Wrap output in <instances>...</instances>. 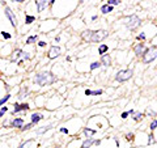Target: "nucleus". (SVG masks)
Listing matches in <instances>:
<instances>
[{
  "label": "nucleus",
  "mask_w": 157,
  "mask_h": 148,
  "mask_svg": "<svg viewBox=\"0 0 157 148\" xmlns=\"http://www.w3.org/2000/svg\"><path fill=\"white\" fill-rule=\"evenodd\" d=\"M56 81V77L51 74L50 71H41L34 76V83L39 87H45V85H51L52 83Z\"/></svg>",
  "instance_id": "nucleus-1"
},
{
  "label": "nucleus",
  "mask_w": 157,
  "mask_h": 148,
  "mask_svg": "<svg viewBox=\"0 0 157 148\" xmlns=\"http://www.w3.org/2000/svg\"><path fill=\"white\" fill-rule=\"evenodd\" d=\"M142 58H143V63H145V64L152 63V62L155 60V59H157V45L148 47L147 52L143 55Z\"/></svg>",
  "instance_id": "nucleus-2"
},
{
  "label": "nucleus",
  "mask_w": 157,
  "mask_h": 148,
  "mask_svg": "<svg viewBox=\"0 0 157 148\" xmlns=\"http://www.w3.org/2000/svg\"><path fill=\"white\" fill-rule=\"evenodd\" d=\"M4 13H5V17L7 20H8L9 22H11V25H12V28H17L18 26V20H17V16H16V13L13 12V9L11 8V7H8V5H5V8H4Z\"/></svg>",
  "instance_id": "nucleus-3"
},
{
  "label": "nucleus",
  "mask_w": 157,
  "mask_h": 148,
  "mask_svg": "<svg viewBox=\"0 0 157 148\" xmlns=\"http://www.w3.org/2000/svg\"><path fill=\"white\" fill-rule=\"evenodd\" d=\"M132 76H134V71L130 70V68H128V70H120V71L117 72L115 80L119 81V83H124V81L130 80Z\"/></svg>",
  "instance_id": "nucleus-4"
},
{
  "label": "nucleus",
  "mask_w": 157,
  "mask_h": 148,
  "mask_svg": "<svg viewBox=\"0 0 157 148\" xmlns=\"http://www.w3.org/2000/svg\"><path fill=\"white\" fill-rule=\"evenodd\" d=\"M109 37V32L107 30H103V29H100V30H93V35L90 38V42L93 43H98V42L103 41L105 38Z\"/></svg>",
  "instance_id": "nucleus-5"
},
{
  "label": "nucleus",
  "mask_w": 157,
  "mask_h": 148,
  "mask_svg": "<svg viewBox=\"0 0 157 148\" xmlns=\"http://www.w3.org/2000/svg\"><path fill=\"white\" fill-rule=\"evenodd\" d=\"M127 18H128V21H127V28H128L130 30H135V29H137L142 25V20L137 17L136 15H131Z\"/></svg>",
  "instance_id": "nucleus-6"
},
{
  "label": "nucleus",
  "mask_w": 157,
  "mask_h": 148,
  "mask_svg": "<svg viewBox=\"0 0 157 148\" xmlns=\"http://www.w3.org/2000/svg\"><path fill=\"white\" fill-rule=\"evenodd\" d=\"M147 50H148V47L145 46L144 42H139V43H136L134 46V52H135L136 57H143V55L147 52Z\"/></svg>",
  "instance_id": "nucleus-7"
},
{
  "label": "nucleus",
  "mask_w": 157,
  "mask_h": 148,
  "mask_svg": "<svg viewBox=\"0 0 157 148\" xmlns=\"http://www.w3.org/2000/svg\"><path fill=\"white\" fill-rule=\"evenodd\" d=\"M62 54V49L60 46H56V45H52L50 49H48V52H47V58L48 59H55L58 58L59 55Z\"/></svg>",
  "instance_id": "nucleus-8"
},
{
  "label": "nucleus",
  "mask_w": 157,
  "mask_h": 148,
  "mask_svg": "<svg viewBox=\"0 0 157 148\" xmlns=\"http://www.w3.org/2000/svg\"><path fill=\"white\" fill-rule=\"evenodd\" d=\"M25 124V121H24V118H13V119L9 122L8 126L11 127V129H17V130H21L22 129V126Z\"/></svg>",
  "instance_id": "nucleus-9"
},
{
  "label": "nucleus",
  "mask_w": 157,
  "mask_h": 148,
  "mask_svg": "<svg viewBox=\"0 0 157 148\" xmlns=\"http://www.w3.org/2000/svg\"><path fill=\"white\" fill-rule=\"evenodd\" d=\"M34 4H35V8H37V12L41 13L50 5V1H47V0H38V1H34Z\"/></svg>",
  "instance_id": "nucleus-10"
},
{
  "label": "nucleus",
  "mask_w": 157,
  "mask_h": 148,
  "mask_svg": "<svg viewBox=\"0 0 157 148\" xmlns=\"http://www.w3.org/2000/svg\"><path fill=\"white\" fill-rule=\"evenodd\" d=\"M22 49H15L13 50V52L11 54V60L13 62V63H17V62L21 59V57H22Z\"/></svg>",
  "instance_id": "nucleus-11"
},
{
  "label": "nucleus",
  "mask_w": 157,
  "mask_h": 148,
  "mask_svg": "<svg viewBox=\"0 0 157 148\" xmlns=\"http://www.w3.org/2000/svg\"><path fill=\"white\" fill-rule=\"evenodd\" d=\"M43 119V114L42 113H37V111H34V113H32V116H30V122L34 124H37V123H39Z\"/></svg>",
  "instance_id": "nucleus-12"
},
{
  "label": "nucleus",
  "mask_w": 157,
  "mask_h": 148,
  "mask_svg": "<svg viewBox=\"0 0 157 148\" xmlns=\"http://www.w3.org/2000/svg\"><path fill=\"white\" fill-rule=\"evenodd\" d=\"M100 63H101V66H105V67H110L111 66V57L109 54L102 55L100 59Z\"/></svg>",
  "instance_id": "nucleus-13"
},
{
  "label": "nucleus",
  "mask_w": 157,
  "mask_h": 148,
  "mask_svg": "<svg viewBox=\"0 0 157 148\" xmlns=\"http://www.w3.org/2000/svg\"><path fill=\"white\" fill-rule=\"evenodd\" d=\"M35 144H38V143L35 142L34 139H28V140H25V142H22L18 147H16V148H32V146H35Z\"/></svg>",
  "instance_id": "nucleus-14"
},
{
  "label": "nucleus",
  "mask_w": 157,
  "mask_h": 148,
  "mask_svg": "<svg viewBox=\"0 0 157 148\" xmlns=\"http://www.w3.org/2000/svg\"><path fill=\"white\" fill-rule=\"evenodd\" d=\"M113 9H114V7H111L109 4H102L101 5V8H100V11L102 15H109V13L113 12Z\"/></svg>",
  "instance_id": "nucleus-15"
},
{
  "label": "nucleus",
  "mask_w": 157,
  "mask_h": 148,
  "mask_svg": "<svg viewBox=\"0 0 157 148\" xmlns=\"http://www.w3.org/2000/svg\"><path fill=\"white\" fill-rule=\"evenodd\" d=\"M92 35H93V30H92V29H87V30L83 32V34H81V38H83L84 41H87V42H90Z\"/></svg>",
  "instance_id": "nucleus-16"
},
{
  "label": "nucleus",
  "mask_w": 157,
  "mask_h": 148,
  "mask_svg": "<svg viewBox=\"0 0 157 148\" xmlns=\"http://www.w3.org/2000/svg\"><path fill=\"white\" fill-rule=\"evenodd\" d=\"M38 39H39V34H33V35H30V37L26 38L25 43L26 45H34V43H37L38 42Z\"/></svg>",
  "instance_id": "nucleus-17"
},
{
  "label": "nucleus",
  "mask_w": 157,
  "mask_h": 148,
  "mask_svg": "<svg viewBox=\"0 0 157 148\" xmlns=\"http://www.w3.org/2000/svg\"><path fill=\"white\" fill-rule=\"evenodd\" d=\"M94 144V139L93 138H85L84 142L81 143V148H90Z\"/></svg>",
  "instance_id": "nucleus-18"
},
{
  "label": "nucleus",
  "mask_w": 157,
  "mask_h": 148,
  "mask_svg": "<svg viewBox=\"0 0 157 148\" xmlns=\"http://www.w3.org/2000/svg\"><path fill=\"white\" fill-rule=\"evenodd\" d=\"M83 133H84V135L87 136V138H93V135H96V134H97V130H94V129H89V127H87V129H84V130H83Z\"/></svg>",
  "instance_id": "nucleus-19"
},
{
  "label": "nucleus",
  "mask_w": 157,
  "mask_h": 148,
  "mask_svg": "<svg viewBox=\"0 0 157 148\" xmlns=\"http://www.w3.org/2000/svg\"><path fill=\"white\" fill-rule=\"evenodd\" d=\"M35 20H37V16L29 15V13H26L25 15V24L26 25H32L33 22H35Z\"/></svg>",
  "instance_id": "nucleus-20"
},
{
  "label": "nucleus",
  "mask_w": 157,
  "mask_h": 148,
  "mask_svg": "<svg viewBox=\"0 0 157 148\" xmlns=\"http://www.w3.org/2000/svg\"><path fill=\"white\" fill-rule=\"evenodd\" d=\"M11 100V93H5L4 96L0 97V108L1 106H5V104Z\"/></svg>",
  "instance_id": "nucleus-21"
},
{
  "label": "nucleus",
  "mask_w": 157,
  "mask_h": 148,
  "mask_svg": "<svg viewBox=\"0 0 157 148\" xmlns=\"http://www.w3.org/2000/svg\"><path fill=\"white\" fill-rule=\"evenodd\" d=\"M107 51H109V46H107V45H100V46H98V54H100L101 57L106 54Z\"/></svg>",
  "instance_id": "nucleus-22"
},
{
  "label": "nucleus",
  "mask_w": 157,
  "mask_h": 148,
  "mask_svg": "<svg viewBox=\"0 0 157 148\" xmlns=\"http://www.w3.org/2000/svg\"><path fill=\"white\" fill-rule=\"evenodd\" d=\"M51 129V124H46V126H42V127H39V129L37 130V134L38 135H41V134H45L46 131H48Z\"/></svg>",
  "instance_id": "nucleus-23"
},
{
  "label": "nucleus",
  "mask_w": 157,
  "mask_h": 148,
  "mask_svg": "<svg viewBox=\"0 0 157 148\" xmlns=\"http://www.w3.org/2000/svg\"><path fill=\"white\" fill-rule=\"evenodd\" d=\"M143 117H144L143 113H140V111H135V114L132 116V119L135 121V122H140V121L143 119Z\"/></svg>",
  "instance_id": "nucleus-24"
},
{
  "label": "nucleus",
  "mask_w": 157,
  "mask_h": 148,
  "mask_svg": "<svg viewBox=\"0 0 157 148\" xmlns=\"http://www.w3.org/2000/svg\"><path fill=\"white\" fill-rule=\"evenodd\" d=\"M100 67H101V63H100V62H93V63H90V66H89V71L98 70Z\"/></svg>",
  "instance_id": "nucleus-25"
},
{
  "label": "nucleus",
  "mask_w": 157,
  "mask_h": 148,
  "mask_svg": "<svg viewBox=\"0 0 157 148\" xmlns=\"http://www.w3.org/2000/svg\"><path fill=\"white\" fill-rule=\"evenodd\" d=\"M28 87H22L21 88V92H20V94H18V96H20V98H21V100H22V98H25L26 97V94H28Z\"/></svg>",
  "instance_id": "nucleus-26"
},
{
  "label": "nucleus",
  "mask_w": 157,
  "mask_h": 148,
  "mask_svg": "<svg viewBox=\"0 0 157 148\" xmlns=\"http://www.w3.org/2000/svg\"><path fill=\"white\" fill-rule=\"evenodd\" d=\"M33 127H34V124H33L32 122H29V123H25L24 126H22V129L20 130V131H29L30 129H33Z\"/></svg>",
  "instance_id": "nucleus-27"
},
{
  "label": "nucleus",
  "mask_w": 157,
  "mask_h": 148,
  "mask_svg": "<svg viewBox=\"0 0 157 148\" xmlns=\"http://www.w3.org/2000/svg\"><path fill=\"white\" fill-rule=\"evenodd\" d=\"M106 4H109L111 7H115V5H119L120 4V0H107Z\"/></svg>",
  "instance_id": "nucleus-28"
},
{
  "label": "nucleus",
  "mask_w": 157,
  "mask_h": 148,
  "mask_svg": "<svg viewBox=\"0 0 157 148\" xmlns=\"http://www.w3.org/2000/svg\"><path fill=\"white\" fill-rule=\"evenodd\" d=\"M149 129H150V131L157 129V119H152V122H150V124H149Z\"/></svg>",
  "instance_id": "nucleus-29"
},
{
  "label": "nucleus",
  "mask_w": 157,
  "mask_h": 148,
  "mask_svg": "<svg viewBox=\"0 0 157 148\" xmlns=\"http://www.w3.org/2000/svg\"><path fill=\"white\" fill-rule=\"evenodd\" d=\"M32 57H30V54H29V52H26V51H22V57H21V59L22 60H29V59H30Z\"/></svg>",
  "instance_id": "nucleus-30"
},
{
  "label": "nucleus",
  "mask_w": 157,
  "mask_h": 148,
  "mask_svg": "<svg viewBox=\"0 0 157 148\" xmlns=\"http://www.w3.org/2000/svg\"><path fill=\"white\" fill-rule=\"evenodd\" d=\"M134 138H135V135H134L132 133H127L126 134V140H127V142H132Z\"/></svg>",
  "instance_id": "nucleus-31"
},
{
  "label": "nucleus",
  "mask_w": 157,
  "mask_h": 148,
  "mask_svg": "<svg viewBox=\"0 0 157 148\" xmlns=\"http://www.w3.org/2000/svg\"><path fill=\"white\" fill-rule=\"evenodd\" d=\"M148 139H149V140H148V144H149V146L156 142V140H155V135H153V134H149V135H148Z\"/></svg>",
  "instance_id": "nucleus-32"
},
{
  "label": "nucleus",
  "mask_w": 157,
  "mask_h": 148,
  "mask_svg": "<svg viewBox=\"0 0 157 148\" xmlns=\"http://www.w3.org/2000/svg\"><path fill=\"white\" fill-rule=\"evenodd\" d=\"M1 37L4 38V39H11L12 38V34H9V33H7V32H1Z\"/></svg>",
  "instance_id": "nucleus-33"
},
{
  "label": "nucleus",
  "mask_w": 157,
  "mask_h": 148,
  "mask_svg": "<svg viewBox=\"0 0 157 148\" xmlns=\"http://www.w3.org/2000/svg\"><path fill=\"white\" fill-rule=\"evenodd\" d=\"M156 111L155 110H152V109H148V110H147V116H148V117H156Z\"/></svg>",
  "instance_id": "nucleus-34"
},
{
  "label": "nucleus",
  "mask_w": 157,
  "mask_h": 148,
  "mask_svg": "<svg viewBox=\"0 0 157 148\" xmlns=\"http://www.w3.org/2000/svg\"><path fill=\"white\" fill-rule=\"evenodd\" d=\"M136 38L139 39V41H142V42H143V41H145V33H144V32H142L139 35H137Z\"/></svg>",
  "instance_id": "nucleus-35"
},
{
  "label": "nucleus",
  "mask_w": 157,
  "mask_h": 148,
  "mask_svg": "<svg viewBox=\"0 0 157 148\" xmlns=\"http://www.w3.org/2000/svg\"><path fill=\"white\" fill-rule=\"evenodd\" d=\"M102 94V89H96V91H92V96H100Z\"/></svg>",
  "instance_id": "nucleus-36"
},
{
  "label": "nucleus",
  "mask_w": 157,
  "mask_h": 148,
  "mask_svg": "<svg viewBox=\"0 0 157 148\" xmlns=\"http://www.w3.org/2000/svg\"><path fill=\"white\" fill-rule=\"evenodd\" d=\"M59 131H60L62 134H65V135H68V133H70L67 127H60V129H59Z\"/></svg>",
  "instance_id": "nucleus-37"
},
{
  "label": "nucleus",
  "mask_w": 157,
  "mask_h": 148,
  "mask_svg": "<svg viewBox=\"0 0 157 148\" xmlns=\"http://www.w3.org/2000/svg\"><path fill=\"white\" fill-rule=\"evenodd\" d=\"M37 46H38V47H46V46H47V43H46L45 41H39L38 43H37Z\"/></svg>",
  "instance_id": "nucleus-38"
},
{
  "label": "nucleus",
  "mask_w": 157,
  "mask_h": 148,
  "mask_svg": "<svg viewBox=\"0 0 157 148\" xmlns=\"http://www.w3.org/2000/svg\"><path fill=\"white\" fill-rule=\"evenodd\" d=\"M128 116H130L128 111H123L122 116H120V117H122V119H127V118H128Z\"/></svg>",
  "instance_id": "nucleus-39"
},
{
  "label": "nucleus",
  "mask_w": 157,
  "mask_h": 148,
  "mask_svg": "<svg viewBox=\"0 0 157 148\" xmlns=\"http://www.w3.org/2000/svg\"><path fill=\"white\" fill-rule=\"evenodd\" d=\"M9 109H8V106H7V105H5V106H1V108H0V111H3V113H7V111H8Z\"/></svg>",
  "instance_id": "nucleus-40"
},
{
  "label": "nucleus",
  "mask_w": 157,
  "mask_h": 148,
  "mask_svg": "<svg viewBox=\"0 0 157 148\" xmlns=\"http://www.w3.org/2000/svg\"><path fill=\"white\" fill-rule=\"evenodd\" d=\"M84 93H85V96H92V91L90 89H85Z\"/></svg>",
  "instance_id": "nucleus-41"
},
{
  "label": "nucleus",
  "mask_w": 157,
  "mask_h": 148,
  "mask_svg": "<svg viewBox=\"0 0 157 148\" xmlns=\"http://www.w3.org/2000/svg\"><path fill=\"white\" fill-rule=\"evenodd\" d=\"M101 143H102V140H101V139L100 140H94V146H100Z\"/></svg>",
  "instance_id": "nucleus-42"
},
{
  "label": "nucleus",
  "mask_w": 157,
  "mask_h": 148,
  "mask_svg": "<svg viewBox=\"0 0 157 148\" xmlns=\"http://www.w3.org/2000/svg\"><path fill=\"white\" fill-rule=\"evenodd\" d=\"M128 114H130V116H134V114H135V110H134V109H130V110H128Z\"/></svg>",
  "instance_id": "nucleus-43"
},
{
  "label": "nucleus",
  "mask_w": 157,
  "mask_h": 148,
  "mask_svg": "<svg viewBox=\"0 0 157 148\" xmlns=\"http://www.w3.org/2000/svg\"><path fill=\"white\" fill-rule=\"evenodd\" d=\"M98 18V16L97 15H94V16H92V21H96V20Z\"/></svg>",
  "instance_id": "nucleus-44"
},
{
  "label": "nucleus",
  "mask_w": 157,
  "mask_h": 148,
  "mask_svg": "<svg viewBox=\"0 0 157 148\" xmlns=\"http://www.w3.org/2000/svg\"><path fill=\"white\" fill-rule=\"evenodd\" d=\"M22 63H24V60H22V59H20V60L17 62V64H18V66H21Z\"/></svg>",
  "instance_id": "nucleus-45"
},
{
  "label": "nucleus",
  "mask_w": 157,
  "mask_h": 148,
  "mask_svg": "<svg viewBox=\"0 0 157 148\" xmlns=\"http://www.w3.org/2000/svg\"><path fill=\"white\" fill-rule=\"evenodd\" d=\"M115 146L119 147V140H118V139H115Z\"/></svg>",
  "instance_id": "nucleus-46"
},
{
  "label": "nucleus",
  "mask_w": 157,
  "mask_h": 148,
  "mask_svg": "<svg viewBox=\"0 0 157 148\" xmlns=\"http://www.w3.org/2000/svg\"><path fill=\"white\" fill-rule=\"evenodd\" d=\"M65 60L70 62V60H71V57H68V55H67V57H65Z\"/></svg>",
  "instance_id": "nucleus-47"
},
{
  "label": "nucleus",
  "mask_w": 157,
  "mask_h": 148,
  "mask_svg": "<svg viewBox=\"0 0 157 148\" xmlns=\"http://www.w3.org/2000/svg\"><path fill=\"white\" fill-rule=\"evenodd\" d=\"M4 117V113H3V111H0V118H3Z\"/></svg>",
  "instance_id": "nucleus-48"
}]
</instances>
